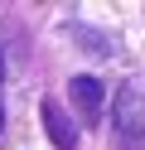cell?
<instances>
[{
    "label": "cell",
    "instance_id": "3",
    "mask_svg": "<svg viewBox=\"0 0 145 150\" xmlns=\"http://www.w3.org/2000/svg\"><path fill=\"white\" fill-rule=\"evenodd\" d=\"M116 121H121V131H135V136H145V92H140V87H126V92H121Z\"/></svg>",
    "mask_w": 145,
    "mask_h": 150
},
{
    "label": "cell",
    "instance_id": "5",
    "mask_svg": "<svg viewBox=\"0 0 145 150\" xmlns=\"http://www.w3.org/2000/svg\"><path fill=\"white\" fill-rule=\"evenodd\" d=\"M0 78H5V49H0Z\"/></svg>",
    "mask_w": 145,
    "mask_h": 150
},
{
    "label": "cell",
    "instance_id": "2",
    "mask_svg": "<svg viewBox=\"0 0 145 150\" xmlns=\"http://www.w3.org/2000/svg\"><path fill=\"white\" fill-rule=\"evenodd\" d=\"M39 111H44V131H48V140H53L58 150H77V126L68 121V111L58 107L53 97H44V107H39Z\"/></svg>",
    "mask_w": 145,
    "mask_h": 150
},
{
    "label": "cell",
    "instance_id": "4",
    "mask_svg": "<svg viewBox=\"0 0 145 150\" xmlns=\"http://www.w3.org/2000/svg\"><path fill=\"white\" fill-rule=\"evenodd\" d=\"M0 131H5V102H0Z\"/></svg>",
    "mask_w": 145,
    "mask_h": 150
},
{
    "label": "cell",
    "instance_id": "1",
    "mask_svg": "<svg viewBox=\"0 0 145 150\" xmlns=\"http://www.w3.org/2000/svg\"><path fill=\"white\" fill-rule=\"evenodd\" d=\"M68 92H73V102H77V111H82V121H97V116H102V107H106V82H102V78L77 73V78L68 82Z\"/></svg>",
    "mask_w": 145,
    "mask_h": 150
}]
</instances>
